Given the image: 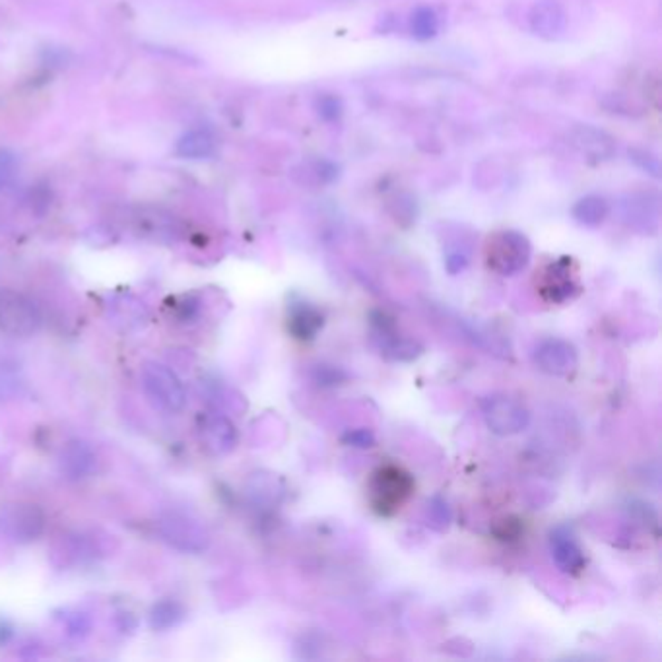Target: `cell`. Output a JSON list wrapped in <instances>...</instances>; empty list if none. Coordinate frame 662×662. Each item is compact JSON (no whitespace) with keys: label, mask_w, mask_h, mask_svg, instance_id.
Here are the masks:
<instances>
[{"label":"cell","mask_w":662,"mask_h":662,"mask_svg":"<svg viewBox=\"0 0 662 662\" xmlns=\"http://www.w3.org/2000/svg\"><path fill=\"white\" fill-rule=\"evenodd\" d=\"M416 482L409 470L399 464H381L367 483V500L379 517H392L409 503Z\"/></svg>","instance_id":"cell-1"},{"label":"cell","mask_w":662,"mask_h":662,"mask_svg":"<svg viewBox=\"0 0 662 662\" xmlns=\"http://www.w3.org/2000/svg\"><path fill=\"white\" fill-rule=\"evenodd\" d=\"M532 259V245L525 234L515 229H500L488 235L483 244L486 266L500 276H515L523 272Z\"/></svg>","instance_id":"cell-2"},{"label":"cell","mask_w":662,"mask_h":662,"mask_svg":"<svg viewBox=\"0 0 662 662\" xmlns=\"http://www.w3.org/2000/svg\"><path fill=\"white\" fill-rule=\"evenodd\" d=\"M537 290L540 298L550 305H564L577 299L583 291L579 264L571 257H559L546 262L537 274Z\"/></svg>","instance_id":"cell-3"},{"label":"cell","mask_w":662,"mask_h":662,"mask_svg":"<svg viewBox=\"0 0 662 662\" xmlns=\"http://www.w3.org/2000/svg\"><path fill=\"white\" fill-rule=\"evenodd\" d=\"M140 381L146 399L163 412H179L187 402V392L175 372L158 362H146L140 369Z\"/></svg>","instance_id":"cell-4"},{"label":"cell","mask_w":662,"mask_h":662,"mask_svg":"<svg viewBox=\"0 0 662 662\" xmlns=\"http://www.w3.org/2000/svg\"><path fill=\"white\" fill-rule=\"evenodd\" d=\"M41 326V313L37 305L20 291L0 288V333L25 338Z\"/></svg>","instance_id":"cell-5"},{"label":"cell","mask_w":662,"mask_h":662,"mask_svg":"<svg viewBox=\"0 0 662 662\" xmlns=\"http://www.w3.org/2000/svg\"><path fill=\"white\" fill-rule=\"evenodd\" d=\"M482 414L488 429L500 437L517 436L530 426L527 406L509 394H492L482 402Z\"/></svg>","instance_id":"cell-6"},{"label":"cell","mask_w":662,"mask_h":662,"mask_svg":"<svg viewBox=\"0 0 662 662\" xmlns=\"http://www.w3.org/2000/svg\"><path fill=\"white\" fill-rule=\"evenodd\" d=\"M45 513L33 503H10L0 509V534L12 542L28 544L41 537Z\"/></svg>","instance_id":"cell-7"},{"label":"cell","mask_w":662,"mask_h":662,"mask_svg":"<svg viewBox=\"0 0 662 662\" xmlns=\"http://www.w3.org/2000/svg\"><path fill=\"white\" fill-rule=\"evenodd\" d=\"M160 534L171 548L198 554L208 548V532L198 520L185 513H168L160 520Z\"/></svg>","instance_id":"cell-8"},{"label":"cell","mask_w":662,"mask_h":662,"mask_svg":"<svg viewBox=\"0 0 662 662\" xmlns=\"http://www.w3.org/2000/svg\"><path fill=\"white\" fill-rule=\"evenodd\" d=\"M534 363L546 375L569 377L579 367V352L569 340L548 338L534 350Z\"/></svg>","instance_id":"cell-9"},{"label":"cell","mask_w":662,"mask_h":662,"mask_svg":"<svg viewBox=\"0 0 662 662\" xmlns=\"http://www.w3.org/2000/svg\"><path fill=\"white\" fill-rule=\"evenodd\" d=\"M550 552L557 569L571 577H579L587 567V556L581 548L573 530L565 525L556 527L550 532Z\"/></svg>","instance_id":"cell-10"},{"label":"cell","mask_w":662,"mask_h":662,"mask_svg":"<svg viewBox=\"0 0 662 662\" xmlns=\"http://www.w3.org/2000/svg\"><path fill=\"white\" fill-rule=\"evenodd\" d=\"M529 28L542 40H557L567 28V16L554 0H540L529 12Z\"/></svg>","instance_id":"cell-11"},{"label":"cell","mask_w":662,"mask_h":662,"mask_svg":"<svg viewBox=\"0 0 662 662\" xmlns=\"http://www.w3.org/2000/svg\"><path fill=\"white\" fill-rule=\"evenodd\" d=\"M325 326V315L309 301H291L288 308V333L299 342H311Z\"/></svg>","instance_id":"cell-12"},{"label":"cell","mask_w":662,"mask_h":662,"mask_svg":"<svg viewBox=\"0 0 662 662\" xmlns=\"http://www.w3.org/2000/svg\"><path fill=\"white\" fill-rule=\"evenodd\" d=\"M96 453L90 445L84 441H69L59 455L60 473L69 480H82L90 476L96 470Z\"/></svg>","instance_id":"cell-13"},{"label":"cell","mask_w":662,"mask_h":662,"mask_svg":"<svg viewBox=\"0 0 662 662\" xmlns=\"http://www.w3.org/2000/svg\"><path fill=\"white\" fill-rule=\"evenodd\" d=\"M571 144L581 156H584L591 161H604L614 156L616 144L606 133L594 129V126H577L571 133Z\"/></svg>","instance_id":"cell-14"},{"label":"cell","mask_w":662,"mask_h":662,"mask_svg":"<svg viewBox=\"0 0 662 662\" xmlns=\"http://www.w3.org/2000/svg\"><path fill=\"white\" fill-rule=\"evenodd\" d=\"M200 439L205 447L214 455H225L235 449L237 429L225 416L214 414L205 419L200 428Z\"/></svg>","instance_id":"cell-15"},{"label":"cell","mask_w":662,"mask_h":662,"mask_svg":"<svg viewBox=\"0 0 662 662\" xmlns=\"http://www.w3.org/2000/svg\"><path fill=\"white\" fill-rule=\"evenodd\" d=\"M177 154L188 160H205L216 152V138L210 131L197 129L181 136L177 143Z\"/></svg>","instance_id":"cell-16"},{"label":"cell","mask_w":662,"mask_h":662,"mask_svg":"<svg viewBox=\"0 0 662 662\" xmlns=\"http://www.w3.org/2000/svg\"><path fill=\"white\" fill-rule=\"evenodd\" d=\"M571 214H573V218L577 220V224L584 227H598V225H602L610 216V205L604 197L589 195L575 202V207H573Z\"/></svg>","instance_id":"cell-17"},{"label":"cell","mask_w":662,"mask_h":662,"mask_svg":"<svg viewBox=\"0 0 662 662\" xmlns=\"http://www.w3.org/2000/svg\"><path fill=\"white\" fill-rule=\"evenodd\" d=\"M623 210H626V220L635 227H641L643 232H648V227L657 225L658 207H657V200L651 202L648 195L630 197Z\"/></svg>","instance_id":"cell-18"},{"label":"cell","mask_w":662,"mask_h":662,"mask_svg":"<svg viewBox=\"0 0 662 662\" xmlns=\"http://www.w3.org/2000/svg\"><path fill=\"white\" fill-rule=\"evenodd\" d=\"M183 616H185V610L179 602L161 601V602L154 604V608H152L150 626H152V630H156V631L171 630L183 620Z\"/></svg>","instance_id":"cell-19"},{"label":"cell","mask_w":662,"mask_h":662,"mask_svg":"<svg viewBox=\"0 0 662 662\" xmlns=\"http://www.w3.org/2000/svg\"><path fill=\"white\" fill-rule=\"evenodd\" d=\"M439 32V18L434 12V8L419 6L412 12L410 16V33L412 37L419 41H428L431 37H436Z\"/></svg>","instance_id":"cell-20"},{"label":"cell","mask_w":662,"mask_h":662,"mask_svg":"<svg viewBox=\"0 0 662 662\" xmlns=\"http://www.w3.org/2000/svg\"><path fill=\"white\" fill-rule=\"evenodd\" d=\"M451 509L447 505V501H445L443 498H439V495H436L434 500H431L428 503V520H429V527L436 529V530H445L449 525H451Z\"/></svg>","instance_id":"cell-21"},{"label":"cell","mask_w":662,"mask_h":662,"mask_svg":"<svg viewBox=\"0 0 662 662\" xmlns=\"http://www.w3.org/2000/svg\"><path fill=\"white\" fill-rule=\"evenodd\" d=\"M470 262V247L464 244V241H461V245H458V241L455 245H449L447 251H445V269H447L449 274H458L463 272L466 266Z\"/></svg>","instance_id":"cell-22"},{"label":"cell","mask_w":662,"mask_h":662,"mask_svg":"<svg viewBox=\"0 0 662 662\" xmlns=\"http://www.w3.org/2000/svg\"><path fill=\"white\" fill-rule=\"evenodd\" d=\"M340 441L346 445V447H354V449H373L377 445V437L369 428L348 429L346 434L340 437Z\"/></svg>","instance_id":"cell-23"},{"label":"cell","mask_w":662,"mask_h":662,"mask_svg":"<svg viewBox=\"0 0 662 662\" xmlns=\"http://www.w3.org/2000/svg\"><path fill=\"white\" fill-rule=\"evenodd\" d=\"M492 532L498 540L511 542V540H517L520 534H523V523H520V519H517V517H503L501 520H498V523L493 525Z\"/></svg>","instance_id":"cell-24"},{"label":"cell","mask_w":662,"mask_h":662,"mask_svg":"<svg viewBox=\"0 0 662 662\" xmlns=\"http://www.w3.org/2000/svg\"><path fill=\"white\" fill-rule=\"evenodd\" d=\"M317 113L326 121H336L342 115V101L336 96H319L317 97Z\"/></svg>","instance_id":"cell-25"},{"label":"cell","mask_w":662,"mask_h":662,"mask_svg":"<svg viewBox=\"0 0 662 662\" xmlns=\"http://www.w3.org/2000/svg\"><path fill=\"white\" fill-rule=\"evenodd\" d=\"M18 161L10 150H0V188L6 187L16 177Z\"/></svg>","instance_id":"cell-26"},{"label":"cell","mask_w":662,"mask_h":662,"mask_svg":"<svg viewBox=\"0 0 662 662\" xmlns=\"http://www.w3.org/2000/svg\"><path fill=\"white\" fill-rule=\"evenodd\" d=\"M342 381H346V373L342 369L328 365H319L317 369V383L319 385H338Z\"/></svg>","instance_id":"cell-27"}]
</instances>
